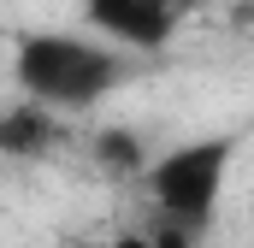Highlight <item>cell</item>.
Returning a JSON list of instances; mask_svg holds the SVG:
<instances>
[{"label": "cell", "mask_w": 254, "mask_h": 248, "mask_svg": "<svg viewBox=\"0 0 254 248\" xmlns=\"http://www.w3.org/2000/svg\"><path fill=\"white\" fill-rule=\"evenodd\" d=\"M136 65L142 60L119 54L95 30H18L6 71L24 101H42L60 119H77V113H95L113 89H125Z\"/></svg>", "instance_id": "obj_1"}, {"label": "cell", "mask_w": 254, "mask_h": 248, "mask_svg": "<svg viewBox=\"0 0 254 248\" xmlns=\"http://www.w3.org/2000/svg\"><path fill=\"white\" fill-rule=\"evenodd\" d=\"M237 154H243V130H201V136H184V142L148 154L136 184L148 189V201H154V213L166 225H184V231L201 237L219 219V201H225L231 172H237Z\"/></svg>", "instance_id": "obj_2"}, {"label": "cell", "mask_w": 254, "mask_h": 248, "mask_svg": "<svg viewBox=\"0 0 254 248\" xmlns=\"http://www.w3.org/2000/svg\"><path fill=\"white\" fill-rule=\"evenodd\" d=\"M83 30H95L101 42H113L130 60H154L178 42L190 0H83Z\"/></svg>", "instance_id": "obj_3"}, {"label": "cell", "mask_w": 254, "mask_h": 248, "mask_svg": "<svg viewBox=\"0 0 254 248\" xmlns=\"http://www.w3.org/2000/svg\"><path fill=\"white\" fill-rule=\"evenodd\" d=\"M65 142V119L42 101H12L0 107V160H48Z\"/></svg>", "instance_id": "obj_4"}, {"label": "cell", "mask_w": 254, "mask_h": 248, "mask_svg": "<svg viewBox=\"0 0 254 248\" xmlns=\"http://www.w3.org/2000/svg\"><path fill=\"white\" fill-rule=\"evenodd\" d=\"M89 154H95V166L107 172V178H142V166H148V142L125 130V124H101L95 136H89Z\"/></svg>", "instance_id": "obj_5"}, {"label": "cell", "mask_w": 254, "mask_h": 248, "mask_svg": "<svg viewBox=\"0 0 254 248\" xmlns=\"http://www.w3.org/2000/svg\"><path fill=\"white\" fill-rule=\"evenodd\" d=\"M113 248H166V243H160L154 231H125V237H119Z\"/></svg>", "instance_id": "obj_6"}]
</instances>
